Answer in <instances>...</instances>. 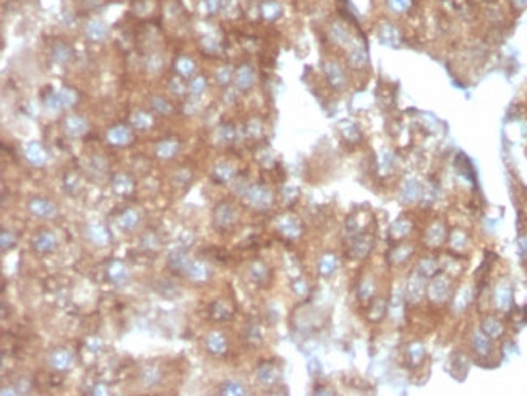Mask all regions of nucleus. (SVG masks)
Here are the masks:
<instances>
[{
    "mask_svg": "<svg viewBox=\"0 0 527 396\" xmlns=\"http://www.w3.org/2000/svg\"><path fill=\"white\" fill-rule=\"evenodd\" d=\"M75 101H77V93L73 91V89L60 88L52 94H49V97L46 99V106L51 111H60V109H65V107H70Z\"/></svg>",
    "mask_w": 527,
    "mask_h": 396,
    "instance_id": "obj_1",
    "label": "nucleus"
},
{
    "mask_svg": "<svg viewBox=\"0 0 527 396\" xmlns=\"http://www.w3.org/2000/svg\"><path fill=\"white\" fill-rule=\"evenodd\" d=\"M237 219L235 208L227 202H221L214 208V226L218 229H229Z\"/></svg>",
    "mask_w": 527,
    "mask_h": 396,
    "instance_id": "obj_2",
    "label": "nucleus"
},
{
    "mask_svg": "<svg viewBox=\"0 0 527 396\" xmlns=\"http://www.w3.org/2000/svg\"><path fill=\"white\" fill-rule=\"evenodd\" d=\"M28 208L32 214H36L39 218H55L57 216V208L55 205L51 203L44 198H32L29 202Z\"/></svg>",
    "mask_w": 527,
    "mask_h": 396,
    "instance_id": "obj_3",
    "label": "nucleus"
},
{
    "mask_svg": "<svg viewBox=\"0 0 527 396\" xmlns=\"http://www.w3.org/2000/svg\"><path fill=\"white\" fill-rule=\"evenodd\" d=\"M271 198L273 196H271V192L268 188L260 187V185H255L247 192V200H249V203L255 206V208H265V206L271 203Z\"/></svg>",
    "mask_w": 527,
    "mask_h": 396,
    "instance_id": "obj_4",
    "label": "nucleus"
},
{
    "mask_svg": "<svg viewBox=\"0 0 527 396\" xmlns=\"http://www.w3.org/2000/svg\"><path fill=\"white\" fill-rule=\"evenodd\" d=\"M32 245H34V249L41 253H51L55 250L57 239L51 230H41V233H38L34 239H32Z\"/></svg>",
    "mask_w": 527,
    "mask_h": 396,
    "instance_id": "obj_5",
    "label": "nucleus"
},
{
    "mask_svg": "<svg viewBox=\"0 0 527 396\" xmlns=\"http://www.w3.org/2000/svg\"><path fill=\"white\" fill-rule=\"evenodd\" d=\"M184 273H187V276L193 279V281L201 283V281H206V279L209 278V268H208L206 263H203V261L190 260Z\"/></svg>",
    "mask_w": 527,
    "mask_h": 396,
    "instance_id": "obj_6",
    "label": "nucleus"
},
{
    "mask_svg": "<svg viewBox=\"0 0 527 396\" xmlns=\"http://www.w3.org/2000/svg\"><path fill=\"white\" fill-rule=\"evenodd\" d=\"M107 276H109V279L112 283L115 284H123L128 281L130 278V273H128V268L125 263L122 261H112L109 267H107Z\"/></svg>",
    "mask_w": 527,
    "mask_h": 396,
    "instance_id": "obj_7",
    "label": "nucleus"
},
{
    "mask_svg": "<svg viewBox=\"0 0 527 396\" xmlns=\"http://www.w3.org/2000/svg\"><path fill=\"white\" fill-rule=\"evenodd\" d=\"M107 140H109V143H112L115 146H125L131 142V131L125 125L112 127L109 131H107Z\"/></svg>",
    "mask_w": 527,
    "mask_h": 396,
    "instance_id": "obj_8",
    "label": "nucleus"
},
{
    "mask_svg": "<svg viewBox=\"0 0 527 396\" xmlns=\"http://www.w3.org/2000/svg\"><path fill=\"white\" fill-rule=\"evenodd\" d=\"M49 362L55 370H68L73 364V357L67 349H55L51 356H49Z\"/></svg>",
    "mask_w": 527,
    "mask_h": 396,
    "instance_id": "obj_9",
    "label": "nucleus"
},
{
    "mask_svg": "<svg viewBox=\"0 0 527 396\" xmlns=\"http://www.w3.org/2000/svg\"><path fill=\"white\" fill-rule=\"evenodd\" d=\"M24 154H26V159L31 164H34V166H44V164L47 162V153L44 151V148L36 142H31L26 146Z\"/></svg>",
    "mask_w": 527,
    "mask_h": 396,
    "instance_id": "obj_10",
    "label": "nucleus"
},
{
    "mask_svg": "<svg viewBox=\"0 0 527 396\" xmlns=\"http://www.w3.org/2000/svg\"><path fill=\"white\" fill-rule=\"evenodd\" d=\"M65 130L72 137H80L88 130V122L83 117H80V115H70L65 120Z\"/></svg>",
    "mask_w": 527,
    "mask_h": 396,
    "instance_id": "obj_11",
    "label": "nucleus"
},
{
    "mask_svg": "<svg viewBox=\"0 0 527 396\" xmlns=\"http://www.w3.org/2000/svg\"><path fill=\"white\" fill-rule=\"evenodd\" d=\"M85 32L91 41H102L107 36V26L101 20H91L86 24Z\"/></svg>",
    "mask_w": 527,
    "mask_h": 396,
    "instance_id": "obj_12",
    "label": "nucleus"
},
{
    "mask_svg": "<svg viewBox=\"0 0 527 396\" xmlns=\"http://www.w3.org/2000/svg\"><path fill=\"white\" fill-rule=\"evenodd\" d=\"M86 234L96 245H106L109 242V230L102 224H89L86 229Z\"/></svg>",
    "mask_w": 527,
    "mask_h": 396,
    "instance_id": "obj_13",
    "label": "nucleus"
},
{
    "mask_svg": "<svg viewBox=\"0 0 527 396\" xmlns=\"http://www.w3.org/2000/svg\"><path fill=\"white\" fill-rule=\"evenodd\" d=\"M112 190L117 195H130L133 192V182L125 174H117L112 180Z\"/></svg>",
    "mask_w": 527,
    "mask_h": 396,
    "instance_id": "obj_14",
    "label": "nucleus"
},
{
    "mask_svg": "<svg viewBox=\"0 0 527 396\" xmlns=\"http://www.w3.org/2000/svg\"><path fill=\"white\" fill-rule=\"evenodd\" d=\"M206 346L213 354H216V356H221V354L226 352V340H224V336L218 332H213L208 335Z\"/></svg>",
    "mask_w": 527,
    "mask_h": 396,
    "instance_id": "obj_15",
    "label": "nucleus"
},
{
    "mask_svg": "<svg viewBox=\"0 0 527 396\" xmlns=\"http://www.w3.org/2000/svg\"><path fill=\"white\" fill-rule=\"evenodd\" d=\"M138 222H139V216L133 210L123 211L117 219V224L122 230H133L138 226Z\"/></svg>",
    "mask_w": 527,
    "mask_h": 396,
    "instance_id": "obj_16",
    "label": "nucleus"
},
{
    "mask_svg": "<svg viewBox=\"0 0 527 396\" xmlns=\"http://www.w3.org/2000/svg\"><path fill=\"white\" fill-rule=\"evenodd\" d=\"M179 151V143L175 140H164L158 146H156V154L161 159H170L174 158V154Z\"/></svg>",
    "mask_w": 527,
    "mask_h": 396,
    "instance_id": "obj_17",
    "label": "nucleus"
},
{
    "mask_svg": "<svg viewBox=\"0 0 527 396\" xmlns=\"http://www.w3.org/2000/svg\"><path fill=\"white\" fill-rule=\"evenodd\" d=\"M188 257L185 253L182 252H174L169 255V260H167V265L169 268H172L174 271H185L187 265H188Z\"/></svg>",
    "mask_w": 527,
    "mask_h": 396,
    "instance_id": "obj_18",
    "label": "nucleus"
},
{
    "mask_svg": "<svg viewBox=\"0 0 527 396\" xmlns=\"http://www.w3.org/2000/svg\"><path fill=\"white\" fill-rule=\"evenodd\" d=\"M326 77L329 80V83H331L333 86H336V88L342 86V83H344L342 70L337 67L336 63H328L326 65Z\"/></svg>",
    "mask_w": 527,
    "mask_h": 396,
    "instance_id": "obj_19",
    "label": "nucleus"
},
{
    "mask_svg": "<svg viewBox=\"0 0 527 396\" xmlns=\"http://www.w3.org/2000/svg\"><path fill=\"white\" fill-rule=\"evenodd\" d=\"M253 78H255V75H253L252 69L250 67H242L240 70L237 72V77H235L237 86L242 88V89L250 88L252 83H253Z\"/></svg>",
    "mask_w": 527,
    "mask_h": 396,
    "instance_id": "obj_20",
    "label": "nucleus"
},
{
    "mask_svg": "<svg viewBox=\"0 0 527 396\" xmlns=\"http://www.w3.org/2000/svg\"><path fill=\"white\" fill-rule=\"evenodd\" d=\"M142 382L146 386H154L161 382V372L156 367H145L142 372Z\"/></svg>",
    "mask_w": 527,
    "mask_h": 396,
    "instance_id": "obj_21",
    "label": "nucleus"
},
{
    "mask_svg": "<svg viewBox=\"0 0 527 396\" xmlns=\"http://www.w3.org/2000/svg\"><path fill=\"white\" fill-rule=\"evenodd\" d=\"M214 176L221 182H227V180L234 177V168L227 162H219L214 166Z\"/></svg>",
    "mask_w": 527,
    "mask_h": 396,
    "instance_id": "obj_22",
    "label": "nucleus"
},
{
    "mask_svg": "<svg viewBox=\"0 0 527 396\" xmlns=\"http://www.w3.org/2000/svg\"><path fill=\"white\" fill-rule=\"evenodd\" d=\"M211 317L214 320H227L230 317V307L226 302H214L211 305Z\"/></svg>",
    "mask_w": 527,
    "mask_h": 396,
    "instance_id": "obj_23",
    "label": "nucleus"
},
{
    "mask_svg": "<svg viewBox=\"0 0 527 396\" xmlns=\"http://www.w3.org/2000/svg\"><path fill=\"white\" fill-rule=\"evenodd\" d=\"M131 123L138 128V130H148L153 125V119L150 114L146 112H135L133 117H131Z\"/></svg>",
    "mask_w": 527,
    "mask_h": 396,
    "instance_id": "obj_24",
    "label": "nucleus"
},
{
    "mask_svg": "<svg viewBox=\"0 0 527 396\" xmlns=\"http://www.w3.org/2000/svg\"><path fill=\"white\" fill-rule=\"evenodd\" d=\"M52 57L57 63H65L70 59V49L68 46H65L63 43H57L52 47Z\"/></svg>",
    "mask_w": 527,
    "mask_h": 396,
    "instance_id": "obj_25",
    "label": "nucleus"
},
{
    "mask_svg": "<svg viewBox=\"0 0 527 396\" xmlns=\"http://www.w3.org/2000/svg\"><path fill=\"white\" fill-rule=\"evenodd\" d=\"M258 378H260V380L263 382V383H273L274 380H276V378H277V372H276V369L273 367V366H268V364H265V366H261L260 369H258Z\"/></svg>",
    "mask_w": 527,
    "mask_h": 396,
    "instance_id": "obj_26",
    "label": "nucleus"
},
{
    "mask_svg": "<svg viewBox=\"0 0 527 396\" xmlns=\"http://www.w3.org/2000/svg\"><path fill=\"white\" fill-rule=\"evenodd\" d=\"M261 13L265 15L268 20H274L279 16V13H281V5L274 2V0H268V2L261 5Z\"/></svg>",
    "mask_w": 527,
    "mask_h": 396,
    "instance_id": "obj_27",
    "label": "nucleus"
},
{
    "mask_svg": "<svg viewBox=\"0 0 527 396\" xmlns=\"http://www.w3.org/2000/svg\"><path fill=\"white\" fill-rule=\"evenodd\" d=\"M175 69L182 77H190L195 70V63L190 59H187V57H180L175 62Z\"/></svg>",
    "mask_w": 527,
    "mask_h": 396,
    "instance_id": "obj_28",
    "label": "nucleus"
},
{
    "mask_svg": "<svg viewBox=\"0 0 527 396\" xmlns=\"http://www.w3.org/2000/svg\"><path fill=\"white\" fill-rule=\"evenodd\" d=\"M410 5H412V0H386V7L393 13H404L409 10Z\"/></svg>",
    "mask_w": 527,
    "mask_h": 396,
    "instance_id": "obj_29",
    "label": "nucleus"
},
{
    "mask_svg": "<svg viewBox=\"0 0 527 396\" xmlns=\"http://www.w3.org/2000/svg\"><path fill=\"white\" fill-rule=\"evenodd\" d=\"M219 393L221 394H243L245 390H243L242 383H238L235 380H230V382H226L224 385L221 386Z\"/></svg>",
    "mask_w": 527,
    "mask_h": 396,
    "instance_id": "obj_30",
    "label": "nucleus"
},
{
    "mask_svg": "<svg viewBox=\"0 0 527 396\" xmlns=\"http://www.w3.org/2000/svg\"><path fill=\"white\" fill-rule=\"evenodd\" d=\"M331 35H333L334 41H337V43H341V44L349 43V32H347V29H345V28L342 26V24H339V23L334 24V26H333Z\"/></svg>",
    "mask_w": 527,
    "mask_h": 396,
    "instance_id": "obj_31",
    "label": "nucleus"
},
{
    "mask_svg": "<svg viewBox=\"0 0 527 396\" xmlns=\"http://www.w3.org/2000/svg\"><path fill=\"white\" fill-rule=\"evenodd\" d=\"M188 89H190V93L198 96L201 94L204 89H206V78L204 77H196L190 81V85H188Z\"/></svg>",
    "mask_w": 527,
    "mask_h": 396,
    "instance_id": "obj_32",
    "label": "nucleus"
},
{
    "mask_svg": "<svg viewBox=\"0 0 527 396\" xmlns=\"http://www.w3.org/2000/svg\"><path fill=\"white\" fill-rule=\"evenodd\" d=\"M151 104H153V107H154V109L158 111L159 114L167 115V114L172 112V106L169 104V101H166V99H162V97H153V99H151Z\"/></svg>",
    "mask_w": 527,
    "mask_h": 396,
    "instance_id": "obj_33",
    "label": "nucleus"
},
{
    "mask_svg": "<svg viewBox=\"0 0 527 396\" xmlns=\"http://www.w3.org/2000/svg\"><path fill=\"white\" fill-rule=\"evenodd\" d=\"M15 244H16V239L10 230H2V233H0V245H2V250L12 249Z\"/></svg>",
    "mask_w": 527,
    "mask_h": 396,
    "instance_id": "obj_34",
    "label": "nucleus"
},
{
    "mask_svg": "<svg viewBox=\"0 0 527 396\" xmlns=\"http://www.w3.org/2000/svg\"><path fill=\"white\" fill-rule=\"evenodd\" d=\"M281 227L283 230L287 234V236H297L299 234V226H297V221L289 218V219H283L281 222Z\"/></svg>",
    "mask_w": 527,
    "mask_h": 396,
    "instance_id": "obj_35",
    "label": "nucleus"
},
{
    "mask_svg": "<svg viewBox=\"0 0 527 396\" xmlns=\"http://www.w3.org/2000/svg\"><path fill=\"white\" fill-rule=\"evenodd\" d=\"M365 60H367L365 51H362V49H354L352 54H350V62L356 65V67H362V65L365 63Z\"/></svg>",
    "mask_w": 527,
    "mask_h": 396,
    "instance_id": "obj_36",
    "label": "nucleus"
},
{
    "mask_svg": "<svg viewBox=\"0 0 527 396\" xmlns=\"http://www.w3.org/2000/svg\"><path fill=\"white\" fill-rule=\"evenodd\" d=\"M334 265H336L334 257H325V258H323V261H321V273H323V275H329V273H333Z\"/></svg>",
    "mask_w": 527,
    "mask_h": 396,
    "instance_id": "obj_37",
    "label": "nucleus"
},
{
    "mask_svg": "<svg viewBox=\"0 0 527 396\" xmlns=\"http://www.w3.org/2000/svg\"><path fill=\"white\" fill-rule=\"evenodd\" d=\"M219 137H221V140H222V142H229V140H232V137H234V130H232V127H222V128H219Z\"/></svg>",
    "mask_w": 527,
    "mask_h": 396,
    "instance_id": "obj_38",
    "label": "nucleus"
},
{
    "mask_svg": "<svg viewBox=\"0 0 527 396\" xmlns=\"http://www.w3.org/2000/svg\"><path fill=\"white\" fill-rule=\"evenodd\" d=\"M218 81H219V83H227V81H229V78H230V69L229 67H226V69H221L219 72H218Z\"/></svg>",
    "mask_w": 527,
    "mask_h": 396,
    "instance_id": "obj_39",
    "label": "nucleus"
},
{
    "mask_svg": "<svg viewBox=\"0 0 527 396\" xmlns=\"http://www.w3.org/2000/svg\"><path fill=\"white\" fill-rule=\"evenodd\" d=\"M184 89H185V88H184V85H182V81L177 80V78L170 83V91L174 93V94H179V96H180V94L184 93Z\"/></svg>",
    "mask_w": 527,
    "mask_h": 396,
    "instance_id": "obj_40",
    "label": "nucleus"
},
{
    "mask_svg": "<svg viewBox=\"0 0 527 396\" xmlns=\"http://www.w3.org/2000/svg\"><path fill=\"white\" fill-rule=\"evenodd\" d=\"M88 348L89 349H91L93 352H97V351H99L101 349V341H99V338H89V340H88Z\"/></svg>",
    "mask_w": 527,
    "mask_h": 396,
    "instance_id": "obj_41",
    "label": "nucleus"
},
{
    "mask_svg": "<svg viewBox=\"0 0 527 396\" xmlns=\"http://www.w3.org/2000/svg\"><path fill=\"white\" fill-rule=\"evenodd\" d=\"M203 46H204V49H206V51H209V52H214V51L218 49V43H216V41H213L211 38H204V39H203Z\"/></svg>",
    "mask_w": 527,
    "mask_h": 396,
    "instance_id": "obj_42",
    "label": "nucleus"
},
{
    "mask_svg": "<svg viewBox=\"0 0 527 396\" xmlns=\"http://www.w3.org/2000/svg\"><path fill=\"white\" fill-rule=\"evenodd\" d=\"M148 65H150L151 70H158V69L161 67V59H159L158 55H153L151 59L148 60Z\"/></svg>",
    "mask_w": 527,
    "mask_h": 396,
    "instance_id": "obj_43",
    "label": "nucleus"
},
{
    "mask_svg": "<svg viewBox=\"0 0 527 396\" xmlns=\"http://www.w3.org/2000/svg\"><path fill=\"white\" fill-rule=\"evenodd\" d=\"M221 4V0H206V5H208V10L209 12H216L218 7Z\"/></svg>",
    "mask_w": 527,
    "mask_h": 396,
    "instance_id": "obj_44",
    "label": "nucleus"
},
{
    "mask_svg": "<svg viewBox=\"0 0 527 396\" xmlns=\"http://www.w3.org/2000/svg\"><path fill=\"white\" fill-rule=\"evenodd\" d=\"M93 394H106V386L104 385H97L94 386V391Z\"/></svg>",
    "mask_w": 527,
    "mask_h": 396,
    "instance_id": "obj_45",
    "label": "nucleus"
},
{
    "mask_svg": "<svg viewBox=\"0 0 527 396\" xmlns=\"http://www.w3.org/2000/svg\"><path fill=\"white\" fill-rule=\"evenodd\" d=\"M514 2H516L517 5H519L521 8H524V7L527 5V0H514Z\"/></svg>",
    "mask_w": 527,
    "mask_h": 396,
    "instance_id": "obj_46",
    "label": "nucleus"
}]
</instances>
